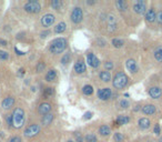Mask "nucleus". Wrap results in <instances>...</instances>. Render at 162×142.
Here are the masks:
<instances>
[{"label": "nucleus", "instance_id": "f257e3e1", "mask_svg": "<svg viewBox=\"0 0 162 142\" xmlns=\"http://www.w3.org/2000/svg\"><path fill=\"white\" fill-rule=\"evenodd\" d=\"M68 47V41L66 38H57L51 41L49 46V51L53 55H60L66 50Z\"/></svg>", "mask_w": 162, "mask_h": 142}, {"label": "nucleus", "instance_id": "f03ea898", "mask_svg": "<svg viewBox=\"0 0 162 142\" xmlns=\"http://www.w3.org/2000/svg\"><path fill=\"white\" fill-rule=\"evenodd\" d=\"M12 127L15 129H21L25 124V120H26V113L21 108H16L12 112Z\"/></svg>", "mask_w": 162, "mask_h": 142}, {"label": "nucleus", "instance_id": "7ed1b4c3", "mask_svg": "<svg viewBox=\"0 0 162 142\" xmlns=\"http://www.w3.org/2000/svg\"><path fill=\"white\" fill-rule=\"evenodd\" d=\"M129 82V79H128V77L125 74L124 72H118L113 78V81H112V84H113V87L116 89H118V90H121L123 88L127 87V84Z\"/></svg>", "mask_w": 162, "mask_h": 142}, {"label": "nucleus", "instance_id": "20e7f679", "mask_svg": "<svg viewBox=\"0 0 162 142\" xmlns=\"http://www.w3.org/2000/svg\"><path fill=\"white\" fill-rule=\"evenodd\" d=\"M23 9L26 12L31 14V15H37L41 11V5L38 1H28L25 4Z\"/></svg>", "mask_w": 162, "mask_h": 142}, {"label": "nucleus", "instance_id": "39448f33", "mask_svg": "<svg viewBox=\"0 0 162 142\" xmlns=\"http://www.w3.org/2000/svg\"><path fill=\"white\" fill-rule=\"evenodd\" d=\"M70 19L74 25H79V23H81L82 19H83V11H82V8L74 7V9H72V11H71Z\"/></svg>", "mask_w": 162, "mask_h": 142}, {"label": "nucleus", "instance_id": "423d86ee", "mask_svg": "<svg viewBox=\"0 0 162 142\" xmlns=\"http://www.w3.org/2000/svg\"><path fill=\"white\" fill-rule=\"evenodd\" d=\"M39 132H40V125L36 123H32L26 128V130H25L23 133H25V137H26V138H33V137H36Z\"/></svg>", "mask_w": 162, "mask_h": 142}, {"label": "nucleus", "instance_id": "0eeeda50", "mask_svg": "<svg viewBox=\"0 0 162 142\" xmlns=\"http://www.w3.org/2000/svg\"><path fill=\"white\" fill-rule=\"evenodd\" d=\"M86 59H87V62H88V65L91 68H93V69H97V68H99L100 66V60L99 58L97 57L93 52H91V51H89V52H87V55H86Z\"/></svg>", "mask_w": 162, "mask_h": 142}, {"label": "nucleus", "instance_id": "6e6552de", "mask_svg": "<svg viewBox=\"0 0 162 142\" xmlns=\"http://www.w3.org/2000/svg\"><path fill=\"white\" fill-rule=\"evenodd\" d=\"M56 17L52 14H46V15L40 19V23L44 28H49L55 23Z\"/></svg>", "mask_w": 162, "mask_h": 142}, {"label": "nucleus", "instance_id": "1a4fd4ad", "mask_svg": "<svg viewBox=\"0 0 162 142\" xmlns=\"http://www.w3.org/2000/svg\"><path fill=\"white\" fill-rule=\"evenodd\" d=\"M97 95H98V98L100 100L107 101L112 97V91H111L110 88H100L99 90L97 91Z\"/></svg>", "mask_w": 162, "mask_h": 142}, {"label": "nucleus", "instance_id": "9d476101", "mask_svg": "<svg viewBox=\"0 0 162 142\" xmlns=\"http://www.w3.org/2000/svg\"><path fill=\"white\" fill-rule=\"evenodd\" d=\"M132 9L138 15H143L144 12H146V9H147V2L143 1V0L136 1V2H133Z\"/></svg>", "mask_w": 162, "mask_h": 142}, {"label": "nucleus", "instance_id": "9b49d317", "mask_svg": "<svg viewBox=\"0 0 162 142\" xmlns=\"http://www.w3.org/2000/svg\"><path fill=\"white\" fill-rule=\"evenodd\" d=\"M74 72L78 73V74H82L87 71V66H86V62L82 60V59H78L77 62L74 63Z\"/></svg>", "mask_w": 162, "mask_h": 142}, {"label": "nucleus", "instance_id": "f8f14e48", "mask_svg": "<svg viewBox=\"0 0 162 142\" xmlns=\"http://www.w3.org/2000/svg\"><path fill=\"white\" fill-rule=\"evenodd\" d=\"M51 109H52V107L50 103H48V102H42V103H40L39 107H38V112H39V114H41V116H46V114L50 113Z\"/></svg>", "mask_w": 162, "mask_h": 142}, {"label": "nucleus", "instance_id": "ddd939ff", "mask_svg": "<svg viewBox=\"0 0 162 142\" xmlns=\"http://www.w3.org/2000/svg\"><path fill=\"white\" fill-rule=\"evenodd\" d=\"M15 98H12V97H7V98H4L1 102V107H2V109L4 110H9L11 109L12 107L15 106Z\"/></svg>", "mask_w": 162, "mask_h": 142}, {"label": "nucleus", "instance_id": "4468645a", "mask_svg": "<svg viewBox=\"0 0 162 142\" xmlns=\"http://www.w3.org/2000/svg\"><path fill=\"white\" fill-rule=\"evenodd\" d=\"M125 67H127V69L129 70L131 73H136V71H138L136 62V60H133V59H128V60L125 61Z\"/></svg>", "mask_w": 162, "mask_h": 142}, {"label": "nucleus", "instance_id": "2eb2a0df", "mask_svg": "<svg viewBox=\"0 0 162 142\" xmlns=\"http://www.w3.org/2000/svg\"><path fill=\"white\" fill-rule=\"evenodd\" d=\"M149 95L152 99H159L161 97L162 91L159 87H152L149 89Z\"/></svg>", "mask_w": 162, "mask_h": 142}, {"label": "nucleus", "instance_id": "dca6fc26", "mask_svg": "<svg viewBox=\"0 0 162 142\" xmlns=\"http://www.w3.org/2000/svg\"><path fill=\"white\" fill-rule=\"evenodd\" d=\"M129 121H130V118L128 117V116H122V114H120V116H118L117 120L113 122V124H116L117 127H119V125H123V124H127L128 122H129Z\"/></svg>", "mask_w": 162, "mask_h": 142}, {"label": "nucleus", "instance_id": "f3484780", "mask_svg": "<svg viewBox=\"0 0 162 142\" xmlns=\"http://www.w3.org/2000/svg\"><path fill=\"white\" fill-rule=\"evenodd\" d=\"M157 19V14H155V10L154 8H151V9H149L147 12V15H146V20L148 22H153Z\"/></svg>", "mask_w": 162, "mask_h": 142}, {"label": "nucleus", "instance_id": "a211bd4d", "mask_svg": "<svg viewBox=\"0 0 162 142\" xmlns=\"http://www.w3.org/2000/svg\"><path fill=\"white\" fill-rule=\"evenodd\" d=\"M142 112L147 116H151V114H154L155 112V107L153 104H146V106L142 107Z\"/></svg>", "mask_w": 162, "mask_h": 142}, {"label": "nucleus", "instance_id": "6ab92c4d", "mask_svg": "<svg viewBox=\"0 0 162 142\" xmlns=\"http://www.w3.org/2000/svg\"><path fill=\"white\" fill-rule=\"evenodd\" d=\"M44 79L47 82H52V81H55L57 79V71L55 69H51L49 70L48 72L46 73V77H44Z\"/></svg>", "mask_w": 162, "mask_h": 142}, {"label": "nucleus", "instance_id": "aec40b11", "mask_svg": "<svg viewBox=\"0 0 162 142\" xmlns=\"http://www.w3.org/2000/svg\"><path fill=\"white\" fill-rule=\"evenodd\" d=\"M99 78L102 82H109L111 80V73L107 70H102L99 73Z\"/></svg>", "mask_w": 162, "mask_h": 142}, {"label": "nucleus", "instance_id": "412c9836", "mask_svg": "<svg viewBox=\"0 0 162 142\" xmlns=\"http://www.w3.org/2000/svg\"><path fill=\"white\" fill-rule=\"evenodd\" d=\"M98 132H99V134L102 135V137H108V135L111 133V129H110V127H109V125H107V124H103V125H101V127L99 128Z\"/></svg>", "mask_w": 162, "mask_h": 142}, {"label": "nucleus", "instance_id": "4be33fe9", "mask_svg": "<svg viewBox=\"0 0 162 142\" xmlns=\"http://www.w3.org/2000/svg\"><path fill=\"white\" fill-rule=\"evenodd\" d=\"M53 119H55V116H53V113H48V114L44 116L42 120H41V123L44 124V125H49V124H50L52 121H53Z\"/></svg>", "mask_w": 162, "mask_h": 142}, {"label": "nucleus", "instance_id": "5701e85b", "mask_svg": "<svg viewBox=\"0 0 162 142\" xmlns=\"http://www.w3.org/2000/svg\"><path fill=\"white\" fill-rule=\"evenodd\" d=\"M138 124H139V127L142 130H146V129L150 128V120L148 118H141L140 120H139V122H138Z\"/></svg>", "mask_w": 162, "mask_h": 142}, {"label": "nucleus", "instance_id": "b1692460", "mask_svg": "<svg viewBox=\"0 0 162 142\" xmlns=\"http://www.w3.org/2000/svg\"><path fill=\"white\" fill-rule=\"evenodd\" d=\"M66 29H67V25L63 21H61L55 27V32L56 33H63L66 31Z\"/></svg>", "mask_w": 162, "mask_h": 142}, {"label": "nucleus", "instance_id": "393cba45", "mask_svg": "<svg viewBox=\"0 0 162 142\" xmlns=\"http://www.w3.org/2000/svg\"><path fill=\"white\" fill-rule=\"evenodd\" d=\"M116 6L118 8L120 11H125L128 9V4L123 1V0H118V1H116Z\"/></svg>", "mask_w": 162, "mask_h": 142}, {"label": "nucleus", "instance_id": "a878e982", "mask_svg": "<svg viewBox=\"0 0 162 142\" xmlns=\"http://www.w3.org/2000/svg\"><path fill=\"white\" fill-rule=\"evenodd\" d=\"M111 44H112V46H113L114 48H121L123 47L124 41L122 40V39H119V38H114V39H112Z\"/></svg>", "mask_w": 162, "mask_h": 142}, {"label": "nucleus", "instance_id": "bb28decb", "mask_svg": "<svg viewBox=\"0 0 162 142\" xmlns=\"http://www.w3.org/2000/svg\"><path fill=\"white\" fill-rule=\"evenodd\" d=\"M85 142H98V138L94 133H87L85 137Z\"/></svg>", "mask_w": 162, "mask_h": 142}, {"label": "nucleus", "instance_id": "cd10ccee", "mask_svg": "<svg viewBox=\"0 0 162 142\" xmlns=\"http://www.w3.org/2000/svg\"><path fill=\"white\" fill-rule=\"evenodd\" d=\"M53 93H55V89L52 87H47L46 89H44V98H50V97H52L53 95Z\"/></svg>", "mask_w": 162, "mask_h": 142}, {"label": "nucleus", "instance_id": "c85d7f7f", "mask_svg": "<svg viewBox=\"0 0 162 142\" xmlns=\"http://www.w3.org/2000/svg\"><path fill=\"white\" fill-rule=\"evenodd\" d=\"M82 92L85 95H91L93 93V87L90 84H86L85 87L82 88Z\"/></svg>", "mask_w": 162, "mask_h": 142}, {"label": "nucleus", "instance_id": "c756f323", "mask_svg": "<svg viewBox=\"0 0 162 142\" xmlns=\"http://www.w3.org/2000/svg\"><path fill=\"white\" fill-rule=\"evenodd\" d=\"M50 5H51L52 9H55V10H60L62 8V2L60 0H52Z\"/></svg>", "mask_w": 162, "mask_h": 142}, {"label": "nucleus", "instance_id": "7c9ffc66", "mask_svg": "<svg viewBox=\"0 0 162 142\" xmlns=\"http://www.w3.org/2000/svg\"><path fill=\"white\" fill-rule=\"evenodd\" d=\"M70 60H71V55H70V53H64V55L62 56L61 60H60V62H61V65L66 66V65H68V63L70 62Z\"/></svg>", "mask_w": 162, "mask_h": 142}, {"label": "nucleus", "instance_id": "2f4dec72", "mask_svg": "<svg viewBox=\"0 0 162 142\" xmlns=\"http://www.w3.org/2000/svg\"><path fill=\"white\" fill-rule=\"evenodd\" d=\"M44 69H46V63L44 61H39L37 63V67H36V70H37L38 73H41L44 72Z\"/></svg>", "mask_w": 162, "mask_h": 142}, {"label": "nucleus", "instance_id": "473e14b6", "mask_svg": "<svg viewBox=\"0 0 162 142\" xmlns=\"http://www.w3.org/2000/svg\"><path fill=\"white\" fill-rule=\"evenodd\" d=\"M123 140H124V137H123V134L120 133V132H116V133L113 134V141L114 142H123Z\"/></svg>", "mask_w": 162, "mask_h": 142}, {"label": "nucleus", "instance_id": "72a5a7b5", "mask_svg": "<svg viewBox=\"0 0 162 142\" xmlns=\"http://www.w3.org/2000/svg\"><path fill=\"white\" fill-rule=\"evenodd\" d=\"M154 58L157 61L162 62V48H159L154 51Z\"/></svg>", "mask_w": 162, "mask_h": 142}, {"label": "nucleus", "instance_id": "f704fd0d", "mask_svg": "<svg viewBox=\"0 0 162 142\" xmlns=\"http://www.w3.org/2000/svg\"><path fill=\"white\" fill-rule=\"evenodd\" d=\"M107 21H108V25L109 26H113L117 23V18H116V16H113V15H109L107 18Z\"/></svg>", "mask_w": 162, "mask_h": 142}, {"label": "nucleus", "instance_id": "c9c22d12", "mask_svg": "<svg viewBox=\"0 0 162 142\" xmlns=\"http://www.w3.org/2000/svg\"><path fill=\"white\" fill-rule=\"evenodd\" d=\"M119 107H120L121 109H127V108H129L130 107V103L128 100L122 99V100H120V102H119Z\"/></svg>", "mask_w": 162, "mask_h": 142}, {"label": "nucleus", "instance_id": "e433bc0d", "mask_svg": "<svg viewBox=\"0 0 162 142\" xmlns=\"http://www.w3.org/2000/svg\"><path fill=\"white\" fill-rule=\"evenodd\" d=\"M10 58V56H9V52L4 50H0V60H8V59Z\"/></svg>", "mask_w": 162, "mask_h": 142}, {"label": "nucleus", "instance_id": "4c0bfd02", "mask_svg": "<svg viewBox=\"0 0 162 142\" xmlns=\"http://www.w3.org/2000/svg\"><path fill=\"white\" fill-rule=\"evenodd\" d=\"M104 68H106V70L107 71H110V70H112L114 68V65L112 61H106L104 62Z\"/></svg>", "mask_w": 162, "mask_h": 142}, {"label": "nucleus", "instance_id": "58836bf2", "mask_svg": "<svg viewBox=\"0 0 162 142\" xmlns=\"http://www.w3.org/2000/svg\"><path fill=\"white\" fill-rule=\"evenodd\" d=\"M6 124H7V128L12 127V116L11 114H8L6 117Z\"/></svg>", "mask_w": 162, "mask_h": 142}, {"label": "nucleus", "instance_id": "ea45409f", "mask_svg": "<svg viewBox=\"0 0 162 142\" xmlns=\"http://www.w3.org/2000/svg\"><path fill=\"white\" fill-rule=\"evenodd\" d=\"M8 142H22V140L19 135H14V137H11V138L9 139Z\"/></svg>", "mask_w": 162, "mask_h": 142}, {"label": "nucleus", "instance_id": "a19ab883", "mask_svg": "<svg viewBox=\"0 0 162 142\" xmlns=\"http://www.w3.org/2000/svg\"><path fill=\"white\" fill-rule=\"evenodd\" d=\"M74 135H76V142H85V140H83L80 132H76Z\"/></svg>", "mask_w": 162, "mask_h": 142}, {"label": "nucleus", "instance_id": "79ce46f5", "mask_svg": "<svg viewBox=\"0 0 162 142\" xmlns=\"http://www.w3.org/2000/svg\"><path fill=\"white\" fill-rule=\"evenodd\" d=\"M97 44H98L99 47H106V46H107V41L99 38V39H97Z\"/></svg>", "mask_w": 162, "mask_h": 142}, {"label": "nucleus", "instance_id": "37998d69", "mask_svg": "<svg viewBox=\"0 0 162 142\" xmlns=\"http://www.w3.org/2000/svg\"><path fill=\"white\" fill-rule=\"evenodd\" d=\"M157 20L160 25H162V11H160L158 15H157Z\"/></svg>", "mask_w": 162, "mask_h": 142}, {"label": "nucleus", "instance_id": "c03bdc74", "mask_svg": "<svg viewBox=\"0 0 162 142\" xmlns=\"http://www.w3.org/2000/svg\"><path fill=\"white\" fill-rule=\"evenodd\" d=\"M153 131H154V133L157 135L160 134V125H159V124H155V125H154V130H153Z\"/></svg>", "mask_w": 162, "mask_h": 142}, {"label": "nucleus", "instance_id": "a18cd8bd", "mask_svg": "<svg viewBox=\"0 0 162 142\" xmlns=\"http://www.w3.org/2000/svg\"><path fill=\"white\" fill-rule=\"evenodd\" d=\"M0 46H2V47H7L8 41H6V40H4V39H1V38H0Z\"/></svg>", "mask_w": 162, "mask_h": 142}, {"label": "nucleus", "instance_id": "49530a36", "mask_svg": "<svg viewBox=\"0 0 162 142\" xmlns=\"http://www.w3.org/2000/svg\"><path fill=\"white\" fill-rule=\"evenodd\" d=\"M48 35H50V31H44V32L40 33V37H41V38H46Z\"/></svg>", "mask_w": 162, "mask_h": 142}, {"label": "nucleus", "instance_id": "de8ad7c7", "mask_svg": "<svg viewBox=\"0 0 162 142\" xmlns=\"http://www.w3.org/2000/svg\"><path fill=\"white\" fill-rule=\"evenodd\" d=\"M91 117H92V112H87L85 114V117H83V118H85L86 120H87V119H90Z\"/></svg>", "mask_w": 162, "mask_h": 142}, {"label": "nucleus", "instance_id": "09e8293b", "mask_svg": "<svg viewBox=\"0 0 162 142\" xmlns=\"http://www.w3.org/2000/svg\"><path fill=\"white\" fill-rule=\"evenodd\" d=\"M15 51L17 52V53H18V55H20V56H22V55H25V53H26V52H23V51H20L17 47L15 48Z\"/></svg>", "mask_w": 162, "mask_h": 142}, {"label": "nucleus", "instance_id": "8fccbe9b", "mask_svg": "<svg viewBox=\"0 0 162 142\" xmlns=\"http://www.w3.org/2000/svg\"><path fill=\"white\" fill-rule=\"evenodd\" d=\"M25 72H26V71H25V69H23V68H20V69H19V76H20V77L23 76V74H25Z\"/></svg>", "mask_w": 162, "mask_h": 142}, {"label": "nucleus", "instance_id": "3c124183", "mask_svg": "<svg viewBox=\"0 0 162 142\" xmlns=\"http://www.w3.org/2000/svg\"><path fill=\"white\" fill-rule=\"evenodd\" d=\"M96 4V1H87V5H90V6H92V5Z\"/></svg>", "mask_w": 162, "mask_h": 142}, {"label": "nucleus", "instance_id": "603ef678", "mask_svg": "<svg viewBox=\"0 0 162 142\" xmlns=\"http://www.w3.org/2000/svg\"><path fill=\"white\" fill-rule=\"evenodd\" d=\"M139 110H140V106H136V108H134V109H133V111H134V112H136V111H139Z\"/></svg>", "mask_w": 162, "mask_h": 142}, {"label": "nucleus", "instance_id": "864d4df0", "mask_svg": "<svg viewBox=\"0 0 162 142\" xmlns=\"http://www.w3.org/2000/svg\"><path fill=\"white\" fill-rule=\"evenodd\" d=\"M4 137V132H0V138H2Z\"/></svg>", "mask_w": 162, "mask_h": 142}, {"label": "nucleus", "instance_id": "5fc2aeb1", "mask_svg": "<svg viewBox=\"0 0 162 142\" xmlns=\"http://www.w3.org/2000/svg\"><path fill=\"white\" fill-rule=\"evenodd\" d=\"M67 142H74V140H68Z\"/></svg>", "mask_w": 162, "mask_h": 142}, {"label": "nucleus", "instance_id": "6e6d98bb", "mask_svg": "<svg viewBox=\"0 0 162 142\" xmlns=\"http://www.w3.org/2000/svg\"><path fill=\"white\" fill-rule=\"evenodd\" d=\"M159 142H162V137L160 139H159Z\"/></svg>", "mask_w": 162, "mask_h": 142}, {"label": "nucleus", "instance_id": "4d7b16f0", "mask_svg": "<svg viewBox=\"0 0 162 142\" xmlns=\"http://www.w3.org/2000/svg\"><path fill=\"white\" fill-rule=\"evenodd\" d=\"M0 123H1V122H0Z\"/></svg>", "mask_w": 162, "mask_h": 142}, {"label": "nucleus", "instance_id": "13d9d810", "mask_svg": "<svg viewBox=\"0 0 162 142\" xmlns=\"http://www.w3.org/2000/svg\"><path fill=\"white\" fill-rule=\"evenodd\" d=\"M0 142H1V141H0Z\"/></svg>", "mask_w": 162, "mask_h": 142}]
</instances>
